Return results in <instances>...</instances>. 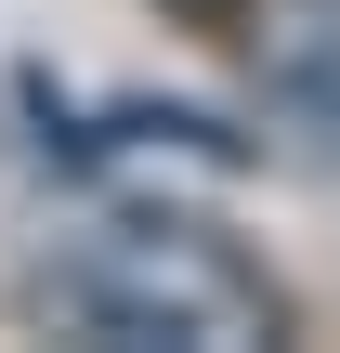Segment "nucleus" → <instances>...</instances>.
<instances>
[{"label":"nucleus","instance_id":"1","mask_svg":"<svg viewBox=\"0 0 340 353\" xmlns=\"http://www.w3.org/2000/svg\"><path fill=\"white\" fill-rule=\"evenodd\" d=\"M26 314L66 327V341H105V353H262L275 341V288L249 249H223L210 223H170V210H131L79 249H52L26 275Z\"/></svg>","mask_w":340,"mask_h":353},{"label":"nucleus","instance_id":"2","mask_svg":"<svg viewBox=\"0 0 340 353\" xmlns=\"http://www.w3.org/2000/svg\"><path fill=\"white\" fill-rule=\"evenodd\" d=\"M262 105H275L288 157L340 170V26H275V52H262Z\"/></svg>","mask_w":340,"mask_h":353}]
</instances>
